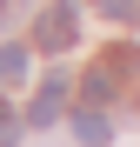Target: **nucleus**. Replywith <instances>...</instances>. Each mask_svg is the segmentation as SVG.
I'll return each mask as SVG.
<instances>
[{
    "mask_svg": "<svg viewBox=\"0 0 140 147\" xmlns=\"http://www.w3.org/2000/svg\"><path fill=\"white\" fill-rule=\"evenodd\" d=\"M60 100H67V80H60V74H54V80H40L33 107H27V127H54V120H60Z\"/></svg>",
    "mask_w": 140,
    "mask_h": 147,
    "instance_id": "3",
    "label": "nucleus"
},
{
    "mask_svg": "<svg viewBox=\"0 0 140 147\" xmlns=\"http://www.w3.org/2000/svg\"><path fill=\"white\" fill-rule=\"evenodd\" d=\"M13 140H20V114L0 100V147H13Z\"/></svg>",
    "mask_w": 140,
    "mask_h": 147,
    "instance_id": "6",
    "label": "nucleus"
},
{
    "mask_svg": "<svg viewBox=\"0 0 140 147\" xmlns=\"http://www.w3.org/2000/svg\"><path fill=\"white\" fill-rule=\"evenodd\" d=\"M74 134H80L87 147H107V140H113V127H107L100 107H80V114H74Z\"/></svg>",
    "mask_w": 140,
    "mask_h": 147,
    "instance_id": "4",
    "label": "nucleus"
},
{
    "mask_svg": "<svg viewBox=\"0 0 140 147\" xmlns=\"http://www.w3.org/2000/svg\"><path fill=\"white\" fill-rule=\"evenodd\" d=\"M120 54H107V60H93L87 74H80V107H107L113 94H120Z\"/></svg>",
    "mask_w": 140,
    "mask_h": 147,
    "instance_id": "2",
    "label": "nucleus"
},
{
    "mask_svg": "<svg viewBox=\"0 0 140 147\" xmlns=\"http://www.w3.org/2000/svg\"><path fill=\"white\" fill-rule=\"evenodd\" d=\"M0 80H7V87L27 80V47H0Z\"/></svg>",
    "mask_w": 140,
    "mask_h": 147,
    "instance_id": "5",
    "label": "nucleus"
},
{
    "mask_svg": "<svg viewBox=\"0 0 140 147\" xmlns=\"http://www.w3.org/2000/svg\"><path fill=\"white\" fill-rule=\"evenodd\" d=\"M100 13H107V20H133V13H140V0H100Z\"/></svg>",
    "mask_w": 140,
    "mask_h": 147,
    "instance_id": "7",
    "label": "nucleus"
},
{
    "mask_svg": "<svg viewBox=\"0 0 140 147\" xmlns=\"http://www.w3.org/2000/svg\"><path fill=\"white\" fill-rule=\"evenodd\" d=\"M80 40V0H54L40 20H33V47L40 54H67Z\"/></svg>",
    "mask_w": 140,
    "mask_h": 147,
    "instance_id": "1",
    "label": "nucleus"
}]
</instances>
